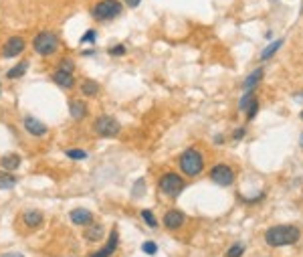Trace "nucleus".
Instances as JSON below:
<instances>
[{"mask_svg": "<svg viewBox=\"0 0 303 257\" xmlns=\"http://www.w3.org/2000/svg\"><path fill=\"white\" fill-rule=\"evenodd\" d=\"M53 81L59 85V87H63V89H71L73 85H75V79H73V75L71 73H67V71H55V75H53Z\"/></svg>", "mask_w": 303, "mask_h": 257, "instance_id": "ddd939ff", "label": "nucleus"}, {"mask_svg": "<svg viewBox=\"0 0 303 257\" xmlns=\"http://www.w3.org/2000/svg\"><path fill=\"white\" fill-rule=\"evenodd\" d=\"M245 134H247V130L245 128H237V132H235V140H241V138H245Z\"/></svg>", "mask_w": 303, "mask_h": 257, "instance_id": "2f4dec72", "label": "nucleus"}, {"mask_svg": "<svg viewBox=\"0 0 303 257\" xmlns=\"http://www.w3.org/2000/svg\"><path fill=\"white\" fill-rule=\"evenodd\" d=\"M301 120H303V112H301Z\"/></svg>", "mask_w": 303, "mask_h": 257, "instance_id": "c9c22d12", "label": "nucleus"}, {"mask_svg": "<svg viewBox=\"0 0 303 257\" xmlns=\"http://www.w3.org/2000/svg\"><path fill=\"white\" fill-rule=\"evenodd\" d=\"M26 69H28V61H20L16 67H12V69L6 73V77H8V79H14V77H22L24 73H26Z\"/></svg>", "mask_w": 303, "mask_h": 257, "instance_id": "a211bd4d", "label": "nucleus"}, {"mask_svg": "<svg viewBox=\"0 0 303 257\" xmlns=\"http://www.w3.org/2000/svg\"><path fill=\"white\" fill-rule=\"evenodd\" d=\"M18 166H20V156L18 154H6V156L0 158V168L6 170V172L16 170Z\"/></svg>", "mask_w": 303, "mask_h": 257, "instance_id": "dca6fc26", "label": "nucleus"}, {"mask_svg": "<svg viewBox=\"0 0 303 257\" xmlns=\"http://www.w3.org/2000/svg\"><path fill=\"white\" fill-rule=\"evenodd\" d=\"M16 185V178L10 172H0V191L4 189H12Z\"/></svg>", "mask_w": 303, "mask_h": 257, "instance_id": "6ab92c4d", "label": "nucleus"}, {"mask_svg": "<svg viewBox=\"0 0 303 257\" xmlns=\"http://www.w3.org/2000/svg\"><path fill=\"white\" fill-rule=\"evenodd\" d=\"M122 14V2L120 0H101L93 8V18L95 20H111Z\"/></svg>", "mask_w": 303, "mask_h": 257, "instance_id": "20e7f679", "label": "nucleus"}, {"mask_svg": "<svg viewBox=\"0 0 303 257\" xmlns=\"http://www.w3.org/2000/svg\"><path fill=\"white\" fill-rule=\"evenodd\" d=\"M109 55H116V57L126 55V47H124V45H116V47H111V49H109Z\"/></svg>", "mask_w": 303, "mask_h": 257, "instance_id": "c756f323", "label": "nucleus"}, {"mask_svg": "<svg viewBox=\"0 0 303 257\" xmlns=\"http://www.w3.org/2000/svg\"><path fill=\"white\" fill-rule=\"evenodd\" d=\"M24 39L22 36H10V39L4 43V47H2V57H6V59H12V57H16V55H20L22 51H24Z\"/></svg>", "mask_w": 303, "mask_h": 257, "instance_id": "6e6552de", "label": "nucleus"}, {"mask_svg": "<svg viewBox=\"0 0 303 257\" xmlns=\"http://www.w3.org/2000/svg\"><path fill=\"white\" fill-rule=\"evenodd\" d=\"M118 245H120V235H118V231L113 229L111 233H109V239H107V245L103 247V249H99L97 253H93V255H89V257H111V253L118 249Z\"/></svg>", "mask_w": 303, "mask_h": 257, "instance_id": "9d476101", "label": "nucleus"}, {"mask_svg": "<svg viewBox=\"0 0 303 257\" xmlns=\"http://www.w3.org/2000/svg\"><path fill=\"white\" fill-rule=\"evenodd\" d=\"M253 99H255V93H253V91H247V93L243 95V99H241L239 107H241V109H247V107H249V103H251Z\"/></svg>", "mask_w": 303, "mask_h": 257, "instance_id": "cd10ccee", "label": "nucleus"}, {"mask_svg": "<svg viewBox=\"0 0 303 257\" xmlns=\"http://www.w3.org/2000/svg\"><path fill=\"white\" fill-rule=\"evenodd\" d=\"M210 180L218 187H231L235 182V172L226 164H218V166H214L210 170Z\"/></svg>", "mask_w": 303, "mask_h": 257, "instance_id": "0eeeda50", "label": "nucleus"}, {"mask_svg": "<svg viewBox=\"0 0 303 257\" xmlns=\"http://www.w3.org/2000/svg\"><path fill=\"white\" fill-rule=\"evenodd\" d=\"M122 130L120 122L118 120H113L111 116H101L93 122V132L103 136V138H113V136H118Z\"/></svg>", "mask_w": 303, "mask_h": 257, "instance_id": "423d86ee", "label": "nucleus"}, {"mask_svg": "<svg viewBox=\"0 0 303 257\" xmlns=\"http://www.w3.org/2000/svg\"><path fill=\"white\" fill-rule=\"evenodd\" d=\"M0 257H24L22 253H2Z\"/></svg>", "mask_w": 303, "mask_h": 257, "instance_id": "72a5a7b5", "label": "nucleus"}, {"mask_svg": "<svg viewBox=\"0 0 303 257\" xmlns=\"http://www.w3.org/2000/svg\"><path fill=\"white\" fill-rule=\"evenodd\" d=\"M178 162H180V168L186 176H198L204 168V158L196 148H188L186 152H182Z\"/></svg>", "mask_w": 303, "mask_h": 257, "instance_id": "f03ea898", "label": "nucleus"}, {"mask_svg": "<svg viewBox=\"0 0 303 257\" xmlns=\"http://www.w3.org/2000/svg\"><path fill=\"white\" fill-rule=\"evenodd\" d=\"M24 130H26L30 136H39V138L49 132V128H47L41 120H36V118H32V116L24 118Z\"/></svg>", "mask_w": 303, "mask_h": 257, "instance_id": "1a4fd4ad", "label": "nucleus"}, {"mask_svg": "<svg viewBox=\"0 0 303 257\" xmlns=\"http://www.w3.org/2000/svg\"><path fill=\"white\" fill-rule=\"evenodd\" d=\"M22 223H24L26 227H39V225L43 223V213H41V211H24Z\"/></svg>", "mask_w": 303, "mask_h": 257, "instance_id": "2eb2a0df", "label": "nucleus"}, {"mask_svg": "<svg viewBox=\"0 0 303 257\" xmlns=\"http://www.w3.org/2000/svg\"><path fill=\"white\" fill-rule=\"evenodd\" d=\"M59 65H61V71H67V73H71V71H73V67H75L71 59H63Z\"/></svg>", "mask_w": 303, "mask_h": 257, "instance_id": "7c9ffc66", "label": "nucleus"}, {"mask_svg": "<svg viewBox=\"0 0 303 257\" xmlns=\"http://www.w3.org/2000/svg\"><path fill=\"white\" fill-rule=\"evenodd\" d=\"M71 221L75 225H81L83 227V225H89L93 221V215L87 209H75V211H71Z\"/></svg>", "mask_w": 303, "mask_h": 257, "instance_id": "f8f14e48", "label": "nucleus"}, {"mask_svg": "<svg viewBox=\"0 0 303 257\" xmlns=\"http://www.w3.org/2000/svg\"><path fill=\"white\" fill-rule=\"evenodd\" d=\"M142 251H144V253H148V255H156L158 245H156L154 241H146V243L142 245Z\"/></svg>", "mask_w": 303, "mask_h": 257, "instance_id": "bb28decb", "label": "nucleus"}, {"mask_svg": "<svg viewBox=\"0 0 303 257\" xmlns=\"http://www.w3.org/2000/svg\"><path fill=\"white\" fill-rule=\"evenodd\" d=\"M69 158H73V160H85L87 158V152L85 150H67L65 152Z\"/></svg>", "mask_w": 303, "mask_h": 257, "instance_id": "a878e982", "label": "nucleus"}, {"mask_svg": "<svg viewBox=\"0 0 303 257\" xmlns=\"http://www.w3.org/2000/svg\"><path fill=\"white\" fill-rule=\"evenodd\" d=\"M299 146H301V148H303V134H301V138H299Z\"/></svg>", "mask_w": 303, "mask_h": 257, "instance_id": "f704fd0d", "label": "nucleus"}, {"mask_svg": "<svg viewBox=\"0 0 303 257\" xmlns=\"http://www.w3.org/2000/svg\"><path fill=\"white\" fill-rule=\"evenodd\" d=\"M95 39H97V32H95L93 28H89V30H87V32L81 36V43H93Z\"/></svg>", "mask_w": 303, "mask_h": 257, "instance_id": "c85d7f7f", "label": "nucleus"}, {"mask_svg": "<svg viewBox=\"0 0 303 257\" xmlns=\"http://www.w3.org/2000/svg\"><path fill=\"white\" fill-rule=\"evenodd\" d=\"M245 253V245L243 243H235L229 251H226V257H241Z\"/></svg>", "mask_w": 303, "mask_h": 257, "instance_id": "b1692460", "label": "nucleus"}, {"mask_svg": "<svg viewBox=\"0 0 303 257\" xmlns=\"http://www.w3.org/2000/svg\"><path fill=\"white\" fill-rule=\"evenodd\" d=\"M184 219H186V217H184L182 211L172 209V211H168V213L164 215V225H166L168 229H178V227H182Z\"/></svg>", "mask_w": 303, "mask_h": 257, "instance_id": "9b49d317", "label": "nucleus"}, {"mask_svg": "<svg viewBox=\"0 0 303 257\" xmlns=\"http://www.w3.org/2000/svg\"><path fill=\"white\" fill-rule=\"evenodd\" d=\"M245 112H247V118H249V120H253V118L257 116V112H259V101H257V97L249 103V107L245 109Z\"/></svg>", "mask_w": 303, "mask_h": 257, "instance_id": "393cba45", "label": "nucleus"}, {"mask_svg": "<svg viewBox=\"0 0 303 257\" xmlns=\"http://www.w3.org/2000/svg\"><path fill=\"white\" fill-rule=\"evenodd\" d=\"M69 112H71V118H73V120H83V118L87 116V105H85L81 99H75V101H71V105H69Z\"/></svg>", "mask_w": 303, "mask_h": 257, "instance_id": "4468645a", "label": "nucleus"}, {"mask_svg": "<svg viewBox=\"0 0 303 257\" xmlns=\"http://www.w3.org/2000/svg\"><path fill=\"white\" fill-rule=\"evenodd\" d=\"M142 219H144V221L152 227V229H156L158 227V221H156V217H154V213H152L150 209H144L142 211Z\"/></svg>", "mask_w": 303, "mask_h": 257, "instance_id": "5701e85b", "label": "nucleus"}, {"mask_svg": "<svg viewBox=\"0 0 303 257\" xmlns=\"http://www.w3.org/2000/svg\"><path fill=\"white\" fill-rule=\"evenodd\" d=\"M140 2H142V0H126V4H128L130 8H136V6H140Z\"/></svg>", "mask_w": 303, "mask_h": 257, "instance_id": "473e14b6", "label": "nucleus"}, {"mask_svg": "<svg viewBox=\"0 0 303 257\" xmlns=\"http://www.w3.org/2000/svg\"><path fill=\"white\" fill-rule=\"evenodd\" d=\"M281 45H283V39H277L275 43H271L267 49H265V51L261 53V61H267L269 57H273V55L279 51V47H281Z\"/></svg>", "mask_w": 303, "mask_h": 257, "instance_id": "412c9836", "label": "nucleus"}, {"mask_svg": "<svg viewBox=\"0 0 303 257\" xmlns=\"http://www.w3.org/2000/svg\"><path fill=\"white\" fill-rule=\"evenodd\" d=\"M101 235H103V227H101V225H91V227H87V231H85V239H87V241H97Z\"/></svg>", "mask_w": 303, "mask_h": 257, "instance_id": "4be33fe9", "label": "nucleus"}, {"mask_svg": "<svg viewBox=\"0 0 303 257\" xmlns=\"http://www.w3.org/2000/svg\"><path fill=\"white\" fill-rule=\"evenodd\" d=\"M158 187H160V193H164L166 197L174 199V197H178L180 191L184 189V178L178 176L176 172H168V174H164V176L160 178Z\"/></svg>", "mask_w": 303, "mask_h": 257, "instance_id": "39448f33", "label": "nucleus"}, {"mask_svg": "<svg viewBox=\"0 0 303 257\" xmlns=\"http://www.w3.org/2000/svg\"><path fill=\"white\" fill-rule=\"evenodd\" d=\"M32 47L41 57H49V55L57 53V49H59V36L51 30H43V32H39L34 36Z\"/></svg>", "mask_w": 303, "mask_h": 257, "instance_id": "7ed1b4c3", "label": "nucleus"}, {"mask_svg": "<svg viewBox=\"0 0 303 257\" xmlns=\"http://www.w3.org/2000/svg\"><path fill=\"white\" fill-rule=\"evenodd\" d=\"M299 229L293 225H279V227H271L265 233V241L271 247H283V245H293L299 241Z\"/></svg>", "mask_w": 303, "mask_h": 257, "instance_id": "f257e3e1", "label": "nucleus"}, {"mask_svg": "<svg viewBox=\"0 0 303 257\" xmlns=\"http://www.w3.org/2000/svg\"><path fill=\"white\" fill-rule=\"evenodd\" d=\"M261 77H263V69H255L253 73H251V75L245 79V83H243V87L247 89V91H253V87L261 81Z\"/></svg>", "mask_w": 303, "mask_h": 257, "instance_id": "f3484780", "label": "nucleus"}, {"mask_svg": "<svg viewBox=\"0 0 303 257\" xmlns=\"http://www.w3.org/2000/svg\"><path fill=\"white\" fill-rule=\"evenodd\" d=\"M97 91H99V85H97V81H91V79H87V81H83V83H81V93H83V95L91 97V95H97Z\"/></svg>", "mask_w": 303, "mask_h": 257, "instance_id": "aec40b11", "label": "nucleus"}]
</instances>
